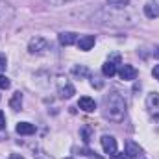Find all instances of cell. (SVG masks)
<instances>
[{"label": "cell", "mask_w": 159, "mask_h": 159, "mask_svg": "<svg viewBox=\"0 0 159 159\" xmlns=\"http://www.w3.org/2000/svg\"><path fill=\"white\" fill-rule=\"evenodd\" d=\"M154 4H156V6H159V0H154Z\"/></svg>", "instance_id": "cell-25"}, {"label": "cell", "mask_w": 159, "mask_h": 159, "mask_svg": "<svg viewBox=\"0 0 159 159\" xmlns=\"http://www.w3.org/2000/svg\"><path fill=\"white\" fill-rule=\"evenodd\" d=\"M72 74H74L76 78H85V76H89V69L83 67V65H80V67H74V69H72Z\"/></svg>", "instance_id": "cell-16"}, {"label": "cell", "mask_w": 159, "mask_h": 159, "mask_svg": "<svg viewBox=\"0 0 159 159\" xmlns=\"http://www.w3.org/2000/svg\"><path fill=\"white\" fill-rule=\"evenodd\" d=\"M146 106H148L150 115L159 122V93H150L146 96Z\"/></svg>", "instance_id": "cell-4"}, {"label": "cell", "mask_w": 159, "mask_h": 159, "mask_svg": "<svg viewBox=\"0 0 159 159\" xmlns=\"http://www.w3.org/2000/svg\"><path fill=\"white\" fill-rule=\"evenodd\" d=\"M59 43L63 46H70V44L78 43V35L72 34V32H63V34H59Z\"/></svg>", "instance_id": "cell-10"}, {"label": "cell", "mask_w": 159, "mask_h": 159, "mask_svg": "<svg viewBox=\"0 0 159 159\" xmlns=\"http://www.w3.org/2000/svg\"><path fill=\"white\" fill-rule=\"evenodd\" d=\"M7 87H9V80L0 74V89H7Z\"/></svg>", "instance_id": "cell-18"}, {"label": "cell", "mask_w": 159, "mask_h": 159, "mask_svg": "<svg viewBox=\"0 0 159 159\" xmlns=\"http://www.w3.org/2000/svg\"><path fill=\"white\" fill-rule=\"evenodd\" d=\"M94 43H96L94 35H83V37H80L78 39V48L80 50H83V52H89V50L94 46Z\"/></svg>", "instance_id": "cell-7"}, {"label": "cell", "mask_w": 159, "mask_h": 159, "mask_svg": "<svg viewBox=\"0 0 159 159\" xmlns=\"http://www.w3.org/2000/svg\"><path fill=\"white\" fill-rule=\"evenodd\" d=\"M104 115L111 122H122L126 117V100L119 91H111L104 98Z\"/></svg>", "instance_id": "cell-1"}, {"label": "cell", "mask_w": 159, "mask_h": 159, "mask_svg": "<svg viewBox=\"0 0 159 159\" xmlns=\"http://www.w3.org/2000/svg\"><path fill=\"white\" fill-rule=\"evenodd\" d=\"M154 56H156V57H159V48H156V50H154Z\"/></svg>", "instance_id": "cell-24"}, {"label": "cell", "mask_w": 159, "mask_h": 159, "mask_svg": "<svg viewBox=\"0 0 159 159\" xmlns=\"http://www.w3.org/2000/svg\"><path fill=\"white\" fill-rule=\"evenodd\" d=\"M152 74H154V78H156V80H159V65H156V67H154Z\"/></svg>", "instance_id": "cell-22"}, {"label": "cell", "mask_w": 159, "mask_h": 159, "mask_svg": "<svg viewBox=\"0 0 159 159\" xmlns=\"http://www.w3.org/2000/svg\"><path fill=\"white\" fill-rule=\"evenodd\" d=\"M102 74L106 76V78H113L115 74H117V63L115 61H106L104 65H102Z\"/></svg>", "instance_id": "cell-11"}, {"label": "cell", "mask_w": 159, "mask_h": 159, "mask_svg": "<svg viewBox=\"0 0 159 159\" xmlns=\"http://www.w3.org/2000/svg\"><path fill=\"white\" fill-rule=\"evenodd\" d=\"M109 7H115V9H124L126 6H129V0H106Z\"/></svg>", "instance_id": "cell-15"}, {"label": "cell", "mask_w": 159, "mask_h": 159, "mask_svg": "<svg viewBox=\"0 0 159 159\" xmlns=\"http://www.w3.org/2000/svg\"><path fill=\"white\" fill-rule=\"evenodd\" d=\"M111 159H131L128 154H115V156H111Z\"/></svg>", "instance_id": "cell-21"}, {"label": "cell", "mask_w": 159, "mask_h": 159, "mask_svg": "<svg viewBox=\"0 0 159 159\" xmlns=\"http://www.w3.org/2000/svg\"><path fill=\"white\" fill-rule=\"evenodd\" d=\"M17 133L19 135H32V133H35V126L30 124V122H19L17 124Z\"/></svg>", "instance_id": "cell-12"}, {"label": "cell", "mask_w": 159, "mask_h": 159, "mask_svg": "<svg viewBox=\"0 0 159 159\" xmlns=\"http://www.w3.org/2000/svg\"><path fill=\"white\" fill-rule=\"evenodd\" d=\"M28 50H30V54H43V52L48 50V41L44 39V37L37 35V37H34V39L30 41Z\"/></svg>", "instance_id": "cell-3"}, {"label": "cell", "mask_w": 159, "mask_h": 159, "mask_svg": "<svg viewBox=\"0 0 159 159\" xmlns=\"http://www.w3.org/2000/svg\"><path fill=\"white\" fill-rule=\"evenodd\" d=\"M46 4H50V6H63V4H67V2H74V0H44Z\"/></svg>", "instance_id": "cell-17"}, {"label": "cell", "mask_w": 159, "mask_h": 159, "mask_svg": "<svg viewBox=\"0 0 159 159\" xmlns=\"http://www.w3.org/2000/svg\"><path fill=\"white\" fill-rule=\"evenodd\" d=\"M9 107H11L13 111H19V109L22 107V93H20V91L13 93V96L9 98Z\"/></svg>", "instance_id": "cell-13"}, {"label": "cell", "mask_w": 159, "mask_h": 159, "mask_svg": "<svg viewBox=\"0 0 159 159\" xmlns=\"http://www.w3.org/2000/svg\"><path fill=\"white\" fill-rule=\"evenodd\" d=\"M78 107L83 109V111H87V113H91V111L96 109V102H94L91 96H81L80 102H78Z\"/></svg>", "instance_id": "cell-8"}, {"label": "cell", "mask_w": 159, "mask_h": 159, "mask_svg": "<svg viewBox=\"0 0 159 159\" xmlns=\"http://www.w3.org/2000/svg\"><path fill=\"white\" fill-rule=\"evenodd\" d=\"M2 129H6V117H4V113L0 111V131Z\"/></svg>", "instance_id": "cell-20"}, {"label": "cell", "mask_w": 159, "mask_h": 159, "mask_svg": "<svg viewBox=\"0 0 159 159\" xmlns=\"http://www.w3.org/2000/svg\"><path fill=\"white\" fill-rule=\"evenodd\" d=\"M119 76L124 80V81H131V80L137 78V69L131 67V65H122L119 69Z\"/></svg>", "instance_id": "cell-6"}, {"label": "cell", "mask_w": 159, "mask_h": 159, "mask_svg": "<svg viewBox=\"0 0 159 159\" xmlns=\"http://www.w3.org/2000/svg\"><path fill=\"white\" fill-rule=\"evenodd\" d=\"M9 159H24V157H22V156H19V154H11Z\"/></svg>", "instance_id": "cell-23"}, {"label": "cell", "mask_w": 159, "mask_h": 159, "mask_svg": "<svg viewBox=\"0 0 159 159\" xmlns=\"http://www.w3.org/2000/svg\"><path fill=\"white\" fill-rule=\"evenodd\" d=\"M100 141H102V148H104L106 154H109V156L117 154V139L113 135H104Z\"/></svg>", "instance_id": "cell-5"}, {"label": "cell", "mask_w": 159, "mask_h": 159, "mask_svg": "<svg viewBox=\"0 0 159 159\" xmlns=\"http://www.w3.org/2000/svg\"><path fill=\"white\" fill-rule=\"evenodd\" d=\"M144 15L148 17V19H157L159 17V6H156V4H146L144 6Z\"/></svg>", "instance_id": "cell-14"}, {"label": "cell", "mask_w": 159, "mask_h": 159, "mask_svg": "<svg viewBox=\"0 0 159 159\" xmlns=\"http://www.w3.org/2000/svg\"><path fill=\"white\" fill-rule=\"evenodd\" d=\"M57 93L61 98H72L76 94V89L67 78H57Z\"/></svg>", "instance_id": "cell-2"}, {"label": "cell", "mask_w": 159, "mask_h": 159, "mask_svg": "<svg viewBox=\"0 0 159 159\" xmlns=\"http://www.w3.org/2000/svg\"><path fill=\"white\" fill-rule=\"evenodd\" d=\"M126 154L129 157H139L143 154V148L137 143H133V141H126Z\"/></svg>", "instance_id": "cell-9"}, {"label": "cell", "mask_w": 159, "mask_h": 159, "mask_svg": "<svg viewBox=\"0 0 159 159\" xmlns=\"http://www.w3.org/2000/svg\"><path fill=\"white\" fill-rule=\"evenodd\" d=\"M6 67H7V61H6V57H4V56H0V74H2V72H6Z\"/></svg>", "instance_id": "cell-19"}]
</instances>
